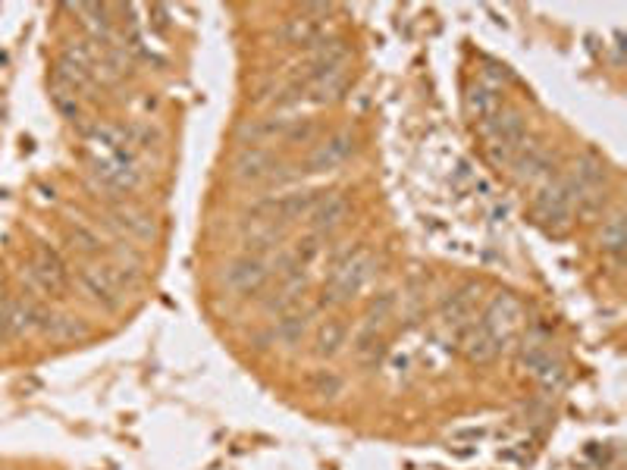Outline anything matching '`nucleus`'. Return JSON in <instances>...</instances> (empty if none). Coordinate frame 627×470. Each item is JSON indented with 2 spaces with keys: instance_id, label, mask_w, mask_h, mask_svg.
Listing matches in <instances>:
<instances>
[{
  "instance_id": "obj_8",
  "label": "nucleus",
  "mask_w": 627,
  "mask_h": 470,
  "mask_svg": "<svg viewBox=\"0 0 627 470\" xmlns=\"http://www.w3.org/2000/svg\"><path fill=\"white\" fill-rule=\"evenodd\" d=\"M354 148H358V142L352 132H333L305 157V173H333L345 161H352Z\"/></svg>"
},
{
  "instance_id": "obj_20",
  "label": "nucleus",
  "mask_w": 627,
  "mask_h": 470,
  "mask_svg": "<svg viewBox=\"0 0 627 470\" xmlns=\"http://www.w3.org/2000/svg\"><path fill=\"white\" fill-rule=\"evenodd\" d=\"M352 354L358 364L364 367H377L386 354V339L377 333V326H364L358 335L352 339Z\"/></svg>"
},
{
  "instance_id": "obj_24",
  "label": "nucleus",
  "mask_w": 627,
  "mask_h": 470,
  "mask_svg": "<svg viewBox=\"0 0 627 470\" xmlns=\"http://www.w3.org/2000/svg\"><path fill=\"white\" fill-rule=\"evenodd\" d=\"M467 110L486 123V119H492L502 110V94L490 85H474L471 91H467Z\"/></svg>"
},
{
  "instance_id": "obj_11",
  "label": "nucleus",
  "mask_w": 627,
  "mask_h": 470,
  "mask_svg": "<svg viewBox=\"0 0 627 470\" xmlns=\"http://www.w3.org/2000/svg\"><path fill=\"white\" fill-rule=\"evenodd\" d=\"M458 348L465 352V358L471 364H492L499 354L505 352V345L483 326L480 320L467 323L465 329H458Z\"/></svg>"
},
{
  "instance_id": "obj_32",
  "label": "nucleus",
  "mask_w": 627,
  "mask_h": 470,
  "mask_svg": "<svg viewBox=\"0 0 627 470\" xmlns=\"http://www.w3.org/2000/svg\"><path fill=\"white\" fill-rule=\"evenodd\" d=\"M574 207H578V213L584 220L599 217V213H603V207H605V192H603V188H599V192H580L578 198H574Z\"/></svg>"
},
{
  "instance_id": "obj_34",
  "label": "nucleus",
  "mask_w": 627,
  "mask_h": 470,
  "mask_svg": "<svg viewBox=\"0 0 627 470\" xmlns=\"http://www.w3.org/2000/svg\"><path fill=\"white\" fill-rule=\"evenodd\" d=\"M314 135H317L314 119H292V126H289V132L283 138H286V142H292V144H308Z\"/></svg>"
},
{
  "instance_id": "obj_18",
  "label": "nucleus",
  "mask_w": 627,
  "mask_h": 470,
  "mask_svg": "<svg viewBox=\"0 0 627 470\" xmlns=\"http://www.w3.org/2000/svg\"><path fill=\"white\" fill-rule=\"evenodd\" d=\"M280 38L286 44H292V48H308V50H311L314 44H320L327 35H323L320 19L295 16V19H289V22L280 29Z\"/></svg>"
},
{
  "instance_id": "obj_2",
  "label": "nucleus",
  "mask_w": 627,
  "mask_h": 470,
  "mask_svg": "<svg viewBox=\"0 0 627 470\" xmlns=\"http://www.w3.org/2000/svg\"><path fill=\"white\" fill-rule=\"evenodd\" d=\"M50 320H54V310H48L41 301L6 295L0 301V345H13L29 333H44Z\"/></svg>"
},
{
  "instance_id": "obj_35",
  "label": "nucleus",
  "mask_w": 627,
  "mask_h": 470,
  "mask_svg": "<svg viewBox=\"0 0 627 470\" xmlns=\"http://www.w3.org/2000/svg\"><path fill=\"white\" fill-rule=\"evenodd\" d=\"M483 436V430H461V433H455V440H480Z\"/></svg>"
},
{
  "instance_id": "obj_21",
  "label": "nucleus",
  "mask_w": 627,
  "mask_h": 470,
  "mask_svg": "<svg viewBox=\"0 0 627 470\" xmlns=\"http://www.w3.org/2000/svg\"><path fill=\"white\" fill-rule=\"evenodd\" d=\"M345 342H348V326H345V323H342V320H323V326L317 329V339H314V354H317V358H335Z\"/></svg>"
},
{
  "instance_id": "obj_5",
  "label": "nucleus",
  "mask_w": 627,
  "mask_h": 470,
  "mask_svg": "<svg viewBox=\"0 0 627 470\" xmlns=\"http://www.w3.org/2000/svg\"><path fill=\"white\" fill-rule=\"evenodd\" d=\"M75 283H79V289L85 292V298L91 304H98L100 310H107V314H117L119 308H123L126 301V292L119 289V283L113 279L110 266H82L79 273H75Z\"/></svg>"
},
{
  "instance_id": "obj_25",
  "label": "nucleus",
  "mask_w": 627,
  "mask_h": 470,
  "mask_svg": "<svg viewBox=\"0 0 627 470\" xmlns=\"http://www.w3.org/2000/svg\"><path fill=\"white\" fill-rule=\"evenodd\" d=\"M345 85H348V69H339V73H333V75H327V79L308 85V98L305 100H311V104H329V100L342 98Z\"/></svg>"
},
{
  "instance_id": "obj_12",
  "label": "nucleus",
  "mask_w": 627,
  "mask_h": 470,
  "mask_svg": "<svg viewBox=\"0 0 627 470\" xmlns=\"http://www.w3.org/2000/svg\"><path fill=\"white\" fill-rule=\"evenodd\" d=\"M276 173V157L267 148H242L232 161V176L245 186H257V182L270 179Z\"/></svg>"
},
{
  "instance_id": "obj_9",
  "label": "nucleus",
  "mask_w": 627,
  "mask_h": 470,
  "mask_svg": "<svg viewBox=\"0 0 627 470\" xmlns=\"http://www.w3.org/2000/svg\"><path fill=\"white\" fill-rule=\"evenodd\" d=\"M267 279H270V266L261 257H251V254L232 260L223 270V285L230 292H236V295H257L267 285Z\"/></svg>"
},
{
  "instance_id": "obj_17",
  "label": "nucleus",
  "mask_w": 627,
  "mask_h": 470,
  "mask_svg": "<svg viewBox=\"0 0 627 470\" xmlns=\"http://www.w3.org/2000/svg\"><path fill=\"white\" fill-rule=\"evenodd\" d=\"M511 167H515V173L521 176V179H540V176H546L549 167H553V157H549V151L543 148V144L524 142L521 148H518V154L511 157Z\"/></svg>"
},
{
  "instance_id": "obj_29",
  "label": "nucleus",
  "mask_w": 627,
  "mask_h": 470,
  "mask_svg": "<svg viewBox=\"0 0 627 470\" xmlns=\"http://www.w3.org/2000/svg\"><path fill=\"white\" fill-rule=\"evenodd\" d=\"M320 251H323V239L317 232L311 235H305V239H299V245H295V251H292V257H295V264L305 270V266H311L317 257H320Z\"/></svg>"
},
{
  "instance_id": "obj_13",
  "label": "nucleus",
  "mask_w": 627,
  "mask_h": 470,
  "mask_svg": "<svg viewBox=\"0 0 627 470\" xmlns=\"http://www.w3.org/2000/svg\"><path fill=\"white\" fill-rule=\"evenodd\" d=\"M314 205H317V192H292V195H283V198L264 201V205H257V211L267 213V220H274V223L289 226L305 217V213H311Z\"/></svg>"
},
{
  "instance_id": "obj_31",
  "label": "nucleus",
  "mask_w": 627,
  "mask_h": 470,
  "mask_svg": "<svg viewBox=\"0 0 627 470\" xmlns=\"http://www.w3.org/2000/svg\"><path fill=\"white\" fill-rule=\"evenodd\" d=\"M534 377L540 379V383L546 386V389H559V386L565 383V367H562L559 361H555L553 354H549V358L543 361V364L534 370Z\"/></svg>"
},
{
  "instance_id": "obj_7",
  "label": "nucleus",
  "mask_w": 627,
  "mask_h": 470,
  "mask_svg": "<svg viewBox=\"0 0 627 470\" xmlns=\"http://www.w3.org/2000/svg\"><path fill=\"white\" fill-rule=\"evenodd\" d=\"M521 317H524L521 301H518L515 295H509V292H499V295L486 304L480 323H483V326L490 329L502 345H509V342L518 335V329H521Z\"/></svg>"
},
{
  "instance_id": "obj_3",
  "label": "nucleus",
  "mask_w": 627,
  "mask_h": 470,
  "mask_svg": "<svg viewBox=\"0 0 627 470\" xmlns=\"http://www.w3.org/2000/svg\"><path fill=\"white\" fill-rule=\"evenodd\" d=\"M22 279L35 292H41V295L60 298L69 289V279L73 276H69V266L63 260V254L57 248L44 245V241H38L29 266H22Z\"/></svg>"
},
{
  "instance_id": "obj_28",
  "label": "nucleus",
  "mask_w": 627,
  "mask_h": 470,
  "mask_svg": "<svg viewBox=\"0 0 627 470\" xmlns=\"http://www.w3.org/2000/svg\"><path fill=\"white\" fill-rule=\"evenodd\" d=\"M624 241H627V235H624V217H622V213H615V217H612L609 223L603 226V248L612 254V257H622Z\"/></svg>"
},
{
  "instance_id": "obj_23",
  "label": "nucleus",
  "mask_w": 627,
  "mask_h": 470,
  "mask_svg": "<svg viewBox=\"0 0 627 470\" xmlns=\"http://www.w3.org/2000/svg\"><path fill=\"white\" fill-rule=\"evenodd\" d=\"M308 333V314H299V310H289V314H283L280 320H276L274 333H270V339L280 342L283 348H295L301 339H305Z\"/></svg>"
},
{
  "instance_id": "obj_22",
  "label": "nucleus",
  "mask_w": 627,
  "mask_h": 470,
  "mask_svg": "<svg viewBox=\"0 0 627 470\" xmlns=\"http://www.w3.org/2000/svg\"><path fill=\"white\" fill-rule=\"evenodd\" d=\"M110 226H117L119 232L132 235V239H151V235H154L151 217L135 211V207H117V211L110 213Z\"/></svg>"
},
{
  "instance_id": "obj_14",
  "label": "nucleus",
  "mask_w": 627,
  "mask_h": 470,
  "mask_svg": "<svg viewBox=\"0 0 627 470\" xmlns=\"http://www.w3.org/2000/svg\"><path fill=\"white\" fill-rule=\"evenodd\" d=\"M345 217H348V198L339 192H329V195H323V198H317V205L311 207V213H308L311 230L317 235L339 230V226L345 223Z\"/></svg>"
},
{
  "instance_id": "obj_15",
  "label": "nucleus",
  "mask_w": 627,
  "mask_h": 470,
  "mask_svg": "<svg viewBox=\"0 0 627 470\" xmlns=\"http://www.w3.org/2000/svg\"><path fill=\"white\" fill-rule=\"evenodd\" d=\"M289 126H292V117L286 113H274V117H264V119H251L239 129V138H242L248 148H257L264 142H274V138L286 135Z\"/></svg>"
},
{
  "instance_id": "obj_33",
  "label": "nucleus",
  "mask_w": 627,
  "mask_h": 470,
  "mask_svg": "<svg viewBox=\"0 0 627 470\" xmlns=\"http://www.w3.org/2000/svg\"><path fill=\"white\" fill-rule=\"evenodd\" d=\"M549 354H553V352L546 348V342H527V345L521 348V354H518V361H521V367H527V370L534 373L536 367L549 358Z\"/></svg>"
},
{
  "instance_id": "obj_30",
  "label": "nucleus",
  "mask_w": 627,
  "mask_h": 470,
  "mask_svg": "<svg viewBox=\"0 0 627 470\" xmlns=\"http://www.w3.org/2000/svg\"><path fill=\"white\" fill-rule=\"evenodd\" d=\"M392 310H396V298L389 295V292H383V295L370 298V304H367V326H377V323L389 320Z\"/></svg>"
},
{
  "instance_id": "obj_1",
  "label": "nucleus",
  "mask_w": 627,
  "mask_h": 470,
  "mask_svg": "<svg viewBox=\"0 0 627 470\" xmlns=\"http://www.w3.org/2000/svg\"><path fill=\"white\" fill-rule=\"evenodd\" d=\"M377 276V260L367 248H354V251L342 254L333 264L327 276V292H323L320 304H342L348 298H354L358 292H364V285Z\"/></svg>"
},
{
  "instance_id": "obj_6",
  "label": "nucleus",
  "mask_w": 627,
  "mask_h": 470,
  "mask_svg": "<svg viewBox=\"0 0 627 470\" xmlns=\"http://www.w3.org/2000/svg\"><path fill=\"white\" fill-rule=\"evenodd\" d=\"M94 182L110 195H129L142 186V170L135 157H100L91 170Z\"/></svg>"
},
{
  "instance_id": "obj_10",
  "label": "nucleus",
  "mask_w": 627,
  "mask_h": 470,
  "mask_svg": "<svg viewBox=\"0 0 627 470\" xmlns=\"http://www.w3.org/2000/svg\"><path fill=\"white\" fill-rule=\"evenodd\" d=\"M477 298H480L477 283H465V285H458V289H452L448 295H442V301H440V320L446 323L452 333L465 329L467 323H474Z\"/></svg>"
},
{
  "instance_id": "obj_27",
  "label": "nucleus",
  "mask_w": 627,
  "mask_h": 470,
  "mask_svg": "<svg viewBox=\"0 0 627 470\" xmlns=\"http://www.w3.org/2000/svg\"><path fill=\"white\" fill-rule=\"evenodd\" d=\"M308 386H311V392H314L317 398H323V402H335V398L345 392V379H342L335 370H317V373H311Z\"/></svg>"
},
{
  "instance_id": "obj_26",
  "label": "nucleus",
  "mask_w": 627,
  "mask_h": 470,
  "mask_svg": "<svg viewBox=\"0 0 627 470\" xmlns=\"http://www.w3.org/2000/svg\"><path fill=\"white\" fill-rule=\"evenodd\" d=\"M66 241L73 251L85 254V257H98L100 251H104V241H100V235L94 230H88L85 223H75L66 230Z\"/></svg>"
},
{
  "instance_id": "obj_4",
  "label": "nucleus",
  "mask_w": 627,
  "mask_h": 470,
  "mask_svg": "<svg viewBox=\"0 0 627 470\" xmlns=\"http://www.w3.org/2000/svg\"><path fill=\"white\" fill-rule=\"evenodd\" d=\"M534 217L540 220L543 226L555 230V232L568 230V223H571V217H574V188L568 186L565 176H562V179L546 182V186L536 192Z\"/></svg>"
},
{
  "instance_id": "obj_16",
  "label": "nucleus",
  "mask_w": 627,
  "mask_h": 470,
  "mask_svg": "<svg viewBox=\"0 0 627 470\" xmlns=\"http://www.w3.org/2000/svg\"><path fill=\"white\" fill-rule=\"evenodd\" d=\"M565 179H568V186L574 188V198H578L580 192H599V188H603V182H605V167H603V161H599V157L584 154V157H578V161H574L571 173H568Z\"/></svg>"
},
{
  "instance_id": "obj_19",
  "label": "nucleus",
  "mask_w": 627,
  "mask_h": 470,
  "mask_svg": "<svg viewBox=\"0 0 627 470\" xmlns=\"http://www.w3.org/2000/svg\"><path fill=\"white\" fill-rule=\"evenodd\" d=\"M44 335H48L50 342H57V345H66V342H85L88 335H91V326H88V323L82 320V317L54 314L50 326L44 329Z\"/></svg>"
}]
</instances>
